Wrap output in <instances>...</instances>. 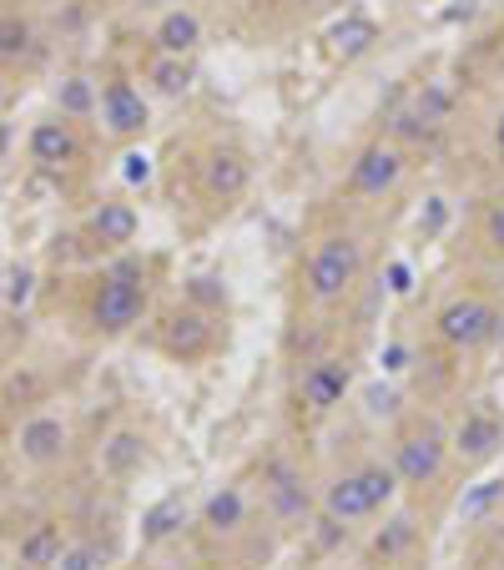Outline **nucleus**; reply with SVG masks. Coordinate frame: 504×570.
I'll use <instances>...</instances> for the list:
<instances>
[{
  "label": "nucleus",
  "mask_w": 504,
  "mask_h": 570,
  "mask_svg": "<svg viewBox=\"0 0 504 570\" xmlns=\"http://www.w3.org/2000/svg\"><path fill=\"white\" fill-rule=\"evenodd\" d=\"M363 278V248L359 238H349V233H333V238H324L318 248H313L308 268H303V288H308L313 303H343V298L353 293V283Z\"/></svg>",
  "instance_id": "nucleus-1"
},
{
  "label": "nucleus",
  "mask_w": 504,
  "mask_h": 570,
  "mask_svg": "<svg viewBox=\"0 0 504 570\" xmlns=\"http://www.w3.org/2000/svg\"><path fill=\"white\" fill-rule=\"evenodd\" d=\"M142 319H146V283H142V273L117 268V273L101 278L97 298H91V323H97V333L117 338V333H132Z\"/></svg>",
  "instance_id": "nucleus-2"
},
{
  "label": "nucleus",
  "mask_w": 504,
  "mask_h": 570,
  "mask_svg": "<svg viewBox=\"0 0 504 570\" xmlns=\"http://www.w3.org/2000/svg\"><path fill=\"white\" fill-rule=\"evenodd\" d=\"M445 460H449V434L434 419L408 424L394 440V470L404 485H434L445 475Z\"/></svg>",
  "instance_id": "nucleus-3"
},
{
  "label": "nucleus",
  "mask_w": 504,
  "mask_h": 570,
  "mask_svg": "<svg viewBox=\"0 0 504 570\" xmlns=\"http://www.w3.org/2000/svg\"><path fill=\"white\" fill-rule=\"evenodd\" d=\"M434 333H439V344L459 348V354H474V348L494 344L500 309L484 303V298H454V303H445V309L434 313Z\"/></svg>",
  "instance_id": "nucleus-4"
},
{
  "label": "nucleus",
  "mask_w": 504,
  "mask_h": 570,
  "mask_svg": "<svg viewBox=\"0 0 504 570\" xmlns=\"http://www.w3.org/2000/svg\"><path fill=\"white\" fill-rule=\"evenodd\" d=\"M404 166H408V152L384 137V142H369L349 166V192L353 197H388V192L404 182Z\"/></svg>",
  "instance_id": "nucleus-5"
},
{
  "label": "nucleus",
  "mask_w": 504,
  "mask_h": 570,
  "mask_svg": "<svg viewBox=\"0 0 504 570\" xmlns=\"http://www.w3.org/2000/svg\"><path fill=\"white\" fill-rule=\"evenodd\" d=\"M349 389H353V368L343 364V358H333V354L308 358V368H303V379H298V405L308 409L313 419H324L343 405Z\"/></svg>",
  "instance_id": "nucleus-6"
},
{
  "label": "nucleus",
  "mask_w": 504,
  "mask_h": 570,
  "mask_svg": "<svg viewBox=\"0 0 504 570\" xmlns=\"http://www.w3.org/2000/svg\"><path fill=\"white\" fill-rule=\"evenodd\" d=\"M449 450L464 464H490L504 450V419L494 409H469L454 424V434H449Z\"/></svg>",
  "instance_id": "nucleus-7"
},
{
  "label": "nucleus",
  "mask_w": 504,
  "mask_h": 570,
  "mask_svg": "<svg viewBox=\"0 0 504 570\" xmlns=\"http://www.w3.org/2000/svg\"><path fill=\"white\" fill-rule=\"evenodd\" d=\"M217 344V329H212V313L207 309H177V313H167V323H162V348H167L172 358H202L207 348Z\"/></svg>",
  "instance_id": "nucleus-8"
},
{
  "label": "nucleus",
  "mask_w": 504,
  "mask_h": 570,
  "mask_svg": "<svg viewBox=\"0 0 504 570\" xmlns=\"http://www.w3.org/2000/svg\"><path fill=\"white\" fill-rule=\"evenodd\" d=\"M101 121H107L111 137H142V131H146V101H142V92H136L132 82L111 76V82L101 86Z\"/></svg>",
  "instance_id": "nucleus-9"
},
{
  "label": "nucleus",
  "mask_w": 504,
  "mask_h": 570,
  "mask_svg": "<svg viewBox=\"0 0 504 570\" xmlns=\"http://www.w3.org/2000/svg\"><path fill=\"white\" fill-rule=\"evenodd\" d=\"M66 440H72L66 419L36 415V419H25V424H21V440H15V450H21L25 464H56L61 454H66Z\"/></svg>",
  "instance_id": "nucleus-10"
},
{
  "label": "nucleus",
  "mask_w": 504,
  "mask_h": 570,
  "mask_svg": "<svg viewBox=\"0 0 504 570\" xmlns=\"http://www.w3.org/2000/svg\"><path fill=\"white\" fill-rule=\"evenodd\" d=\"M248 157L232 152V147H217V152H207L202 162V187L207 197H217V203H238L242 192H248Z\"/></svg>",
  "instance_id": "nucleus-11"
},
{
  "label": "nucleus",
  "mask_w": 504,
  "mask_h": 570,
  "mask_svg": "<svg viewBox=\"0 0 504 570\" xmlns=\"http://www.w3.org/2000/svg\"><path fill=\"white\" fill-rule=\"evenodd\" d=\"M324 515H328V520H338L343 530H349L353 520H369V515H379V510H373L369 485H363V470H349V475H338L333 485L324 490Z\"/></svg>",
  "instance_id": "nucleus-12"
},
{
  "label": "nucleus",
  "mask_w": 504,
  "mask_h": 570,
  "mask_svg": "<svg viewBox=\"0 0 504 570\" xmlns=\"http://www.w3.org/2000/svg\"><path fill=\"white\" fill-rule=\"evenodd\" d=\"M86 233H91V243H101V248H127V243H136V233H142V217H136L132 203L111 197V203H101L97 213L86 217Z\"/></svg>",
  "instance_id": "nucleus-13"
},
{
  "label": "nucleus",
  "mask_w": 504,
  "mask_h": 570,
  "mask_svg": "<svg viewBox=\"0 0 504 570\" xmlns=\"http://www.w3.org/2000/svg\"><path fill=\"white\" fill-rule=\"evenodd\" d=\"M373 46H379V21H373V15L349 11L328 25V51H333L338 61H359V56H369Z\"/></svg>",
  "instance_id": "nucleus-14"
},
{
  "label": "nucleus",
  "mask_w": 504,
  "mask_h": 570,
  "mask_svg": "<svg viewBox=\"0 0 504 570\" xmlns=\"http://www.w3.org/2000/svg\"><path fill=\"white\" fill-rule=\"evenodd\" d=\"M267 499H273L277 520H308V490H303V475L288 460L267 464Z\"/></svg>",
  "instance_id": "nucleus-15"
},
{
  "label": "nucleus",
  "mask_w": 504,
  "mask_h": 570,
  "mask_svg": "<svg viewBox=\"0 0 504 570\" xmlns=\"http://www.w3.org/2000/svg\"><path fill=\"white\" fill-rule=\"evenodd\" d=\"M197 525H202L207 535H238L242 525H248V495H242L238 485L212 490V495L202 499V515H197Z\"/></svg>",
  "instance_id": "nucleus-16"
},
{
  "label": "nucleus",
  "mask_w": 504,
  "mask_h": 570,
  "mask_svg": "<svg viewBox=\"0 0 504 570\" xmlns=\"http://www.w3.org/2000/svg\"><path fill=\"white\" fill-rule=\"evenodd\" d=\"M31 162L36 166H66L81 147H76V131L72 121H36V131H31Z\"/></svg>",
  "instance_id": "nucleus-17"
},
{
  "label": "nucleus",
  "mask_w": 504,
  "mask_h": 570,
  "mask_svg": "<svg viewBox=\"0 0 504 570\" xmlns=\"http://www.w3.org/2000/svg\"><path fill=\"white\" fill-rule=\"evenodd\" d=\"M193 525V505L182 495H167V499H156L152 510L142 515V546H167L172 535H182Z\"/></svg>",
  "instance_id": "nucleus-18"
},
{
  "label": "nucleus",
  "mask_w": 504,
  "mask_h": 570,
  "mask_svg": "<svg viewBox=\"0 0 504 570\" xmlns=\"http://www.w3.org/2000/svg\"><path fill=\"white\" fill-rule=\"evenodd\" d=\"M152 41H156L162 56H193L197 41H202V21H197L193 11H167L162 21H156Z\"/></svg>",
  "instance_id": "nucleus-19"
},
{
  "label": "nucleus",
  "mask_w": 504,
  "mask_h": 570,
  "mask_svg": "<svg viewBox=\"0 0 504 570\" xmlns=\"http://www.w3.org/2000/svg\"><path fill=\"white\" fill-rule=\"evenodd\" d=\"M142 460H146V440L136 434V429H117V434L101 444V470H107V475H117V480L136 475V470H142Z\"/></svg>",
  "instance_id": "nucleus-20"
},
{
  "label": "nucleus",
  "mask_w": 504,
  "mask_h": 570,
  "mask_svg": "<svg viewBox=\"0 0 504 570\" xmlns=\"http://www.w3.org/2000/svg\"><path fill=\"white\" fill-rule=\"evenodd\" d=\"M414 127H419V137H429V131H439L449 117H454V86L445 82H429L419 96H414Z\"/></svg>",
  "instance_id": "nucleus-21"
},
{
  "label": "nucleus",
  "mask_w": 504,
  "mask_h": 570,
  "mask_svg": "<svg viewBox=\"0 0 504 570\" xmlns=\"http://www.w3.org/2000/svg\"><path fill=\"white\" fill-rule=\"evenodd\" d=\"M61 550H66V535H61V525L41 520V525H31V535L21 540V566L25 570H56Z\"/></svg>",
  "instance_id": "nucleus-22"
},
{
  "label": "nucleus",
  "mask_w": 504,
  "mask_h": 570,
  "mask_svg": "<svg viewBox=\"0 0 504 570\" xmlns=\"http://www.w3.org/2000/svg\"><path fill=\"white\" fill-rule=\"evenodd\" d=\"M500 505H504V480L490 475V480H474V485H464L454 515H459V525H480V520H490Z\"/></svg>",
  "instance_id": "nucleus-23"
},
{
  "label": "nucleus",
  "mask_w": 504,
  "mask_h": 570,
  "mask_svg": "<svg viewBox=\"0 0 504 570\" xmlns=\"http://www.w3.org/2000/svg\"><path fill=\"white\" fill-rule=\"evenodd\" d=\"M414 540H419V525L408 520V515H394V520H388L384 530L373 535L369 556H373V560H384V566H394L398 556H408V550H414Z\"/></svg>",
  "instance_id": "nucleus-24"
},
{
  "label": "nucleus",
  "mask_w": 504,
  "mask_h": 570,
  "mask_svg": "<svg viewBox=\"0 0 504 570\" xmlns=\"http://www.w3.org/2000/svg\"><path fill=\"white\" fill-rule=\"evenodd\" d=\"M152 86L162 96H182V92H193V61L187 56H162V51H156V61H152Z\"/></svg>",
  "instance_id": "nucleus-25"
},
{
  "label": "nucleus",
  "mask_w": 504,
  "mask_h": 570,
  "mask_svg": "<svg viewBox=\"0 0 504 570\" xmlns=\"http://www.w3.org/2000/svg\"><path fill=\"white\" fill-rule=\"evenodd\" d=\"M31 41H36V31H31L25 15H6V21H0V61L31 56Z\"/></svg>",
  "instance_id": "nucleus-26"
},
{
  "label": "nucleus",
  "mask_w": 504,
  "mask_h": 570,
  "mask_svg": "<svg viewBox=\"0 0 504 570\" xmlns=\"http://www.w3.org/2000/svg\"><path fill=\"white\" fill-rule=\"evenodd\" d=\"M101 566H107V556L91 540H66V550L56 560V570H101Z\"/></svg>",
  "instance_id": "nucleus-27"
},
{
  "label": "nucleus",
  "mask_w": 504,
  "mask_h": 570,
  "mask_svg": "<svg viewBox=\"0 0 504 570\" xmlns=\"http://www.w3.org/2000/svg\"><path fill=\"white\" fill-rule=\"evenodd\" d=\"M61 111H66V117H86V111L97 107V96H91V82H86V76H72V82H61Z\"/></svg>",
  "instance_id": "nucleus-28"
},
{
  "label": "nucleus",
  "mask_w": 504,
  "mask_h": 570,
  "mask_svg": "<svg viewBox=\"0 0 504 570\" xmlns=\"http://www.w3.org/2000/svg\"><path fill=\"white\" fill-rule=\"evenodd\" d=\"M187 293H193V303H202V309H222V303H228V288L217 283V278H193Z\"/></svg>",
  "instance_id": "nucleus-29"
},
{
  "label": "nucleus",
  "mask_w": 504,
  "mask_h": 570,
  "mask_svg": "<svg viewBox=\"0 0 504 570\" xmlns=\"http://www.w3.org/2000/svg\"><path fill=\"white\" fill-rule=\"evenodd\" d=\"M121 162H127V166H121V178H127V182H146V178H152V162H146L142 152H127Z\"/></svg>",
  "instance_id": "nucleus-30"
},
{
  "label": "nucleus",
  "mask_w": 504,
  "mask_h": 570,
  "mask_svg": "<svg viewBox=\"0 0 504 570\" xmlns=\"http://www.w3.org/2000/svg\"><path fill=\"white\" fill-rule=\"evenodd\" d=\"M394 409H398L394 389H369V415H394Z\"/></svg>",
  "instance_id": "nucleus-31"
},
{
  "label": "nucleus",
  "mask_w": 504,
  "mask_h": 570,
  "mask_svg": "<svg viewBox=\"0 0 504 570\" xmlns=\"http://www.w3.org/2000/svg\"><path fill=\"white\" fill-rule=\"evenodd\" d=\"M484 238H490L494 252H504V203L490 213V223H484Z\"/></svg>",
  "instance_id": "nucleus-32"
},
{
  "label": "nucleus",
  "mask_w": 504,
  "mask_h": 570,
  "mask_svg": "<svg viewBox=\"0 0 504 570\" xmlns=\"http://www.w3.org/2000/svg\"><path fill=\"white\" fill-rule=\"evenodd\" d=\"M379 364H384V374H404V368H408V348L404 344H388Z\"/></svg>",
  "instance_id": "nucleus-33"
},
{
  "label": "nucleus",
  "mask_w": 504,
  "mask_h": 570,
  "mask_svg": "<svg viewBox=\"0 0 504 570\" xmlns=\"http://www.w3.org/2000/svg\"><path fill=\"white\" fill-rule=\"evenodd\" d=\"M31 298V273H11V303H25Z\"/></svg>",
  "instance_id": "nucleus-34"
},
{
  "label": "nucleus",
  "mask_w": 504,
  "mask_h": 570,
  "mask_svg": "<svg viewBox=\"0 0 504 570\" xmlns=\"http://www.w3.org/2000/svg\"><path fill=\"white\" fill-rule=\"evenodd\" d=\"M494 157H500V162H504V111H500V117H494Z\"/></svg>",
  "instance_id": "nucleus-35"
},
{
  "label": "nucleus",
  "mask_w": 504,
  "mask_h": 570,
  "mask_svg": "<svg viewBox=\"0 0 504 570\" xmlns=\"http://www.w3.org/2000/svg\"><path fill=\"white\" fill-rule=\"evenodd\" d=\"M11 152V127H6V121H0V157Z\"/></svg>",
  "instance_id": "nucleus-36"
}]
</instances>
